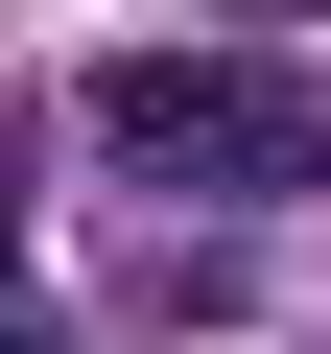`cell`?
Wrapping results in <instances>:
<instances>
[{"label": "cell", "mask_w": 331, "mask_h": 354, "mask_svg": "<svg viewBox=\"0 0 331 354\" xmlns=\"http://www.w3.org/2000/svg\"><path fill=\"white\" fill-rule=\"evenodd\" d=\"M0 260H24V118H0Z\"/></svg>", "instance_id": "2"}, {"label": "cell", "mask_w": 331, "mask_h": 354, "mask_svg": "<svg viewBox=\"0 0 331 354\" xmlns=\"http://www.w3.org/2000/svg\"><path fill=\"white\" fill-rule=\"evenodd\" d=\"M95 165H142V189H331V95L307 71H237V48H118L95 71Z\"/></svg>", "instance_id": "1"}]
</instances>
